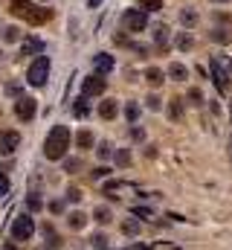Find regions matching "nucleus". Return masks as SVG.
Returning <instances> with one entry per match:
<instances>
[{"mask_svg":"<svg viewBox=\"0 0 232 250\" xmlns=\"http://www.w3.org/2000/svg\"><path fill=\"white\" fill-rule=\"evenodd\" d=\"M166 76H169V73H163L160 67H148V70H145V82H148L151 87H160Z\"/></svg>","mask_w":232,"mask_h":250,"instance_id":"nucleus-16","label":"nucleus"},{"mask_svg":"<svg viewBox=\"0 0 232 250\" xmlns=\"http://www.w3.org/2000/svg\"><path fill=\"white\" fill-rule=\"evenodd\" d=\"M90 245H93L96 250H105V248H108V236H102V233H96V236L90 239Z\"/></svg>","mask_w":232,"mask_h":250,"instance_id":"nucleus-37","label":"nucleus"},{"mask_svg":"<svg viewBox=\"0 0 232 250\" xmlns=\"http://www.w3.org/2000/svg\"><path fill=\"white\" fill-rule=\"evenodd\" d=\"M99 117H102V120H116V117H119L116 99H102V102H99Z\"/></svg>","mask_w":232,"mask_h":250,"instance_id":"nucleus-12","label":"nucleus"},{"mask_svg":"<svg viewBox=\"0 0 232 250\" xmlns=\"http://www.w3.org/2000/svg\"><path fill=\"white\" fill-rule=\"evenodd\" d=\"M114 67H116L114 56H108V53H99V56H93V70H96L99 76H108Z\"/></svg>","mask_w":232,"mask_h":250,"instance_id":"nucleus-11","label":"nucleus"},{"mask_svg":"<svg viewBox=\"0 0 232 250\" xmlns=\"http://www.w3.org/2000/svg\"><path fill=\"white\" fill-rule=\"evenodd\" d=\"M177 47H180V50H183V53H186V50H192V47H194V38H192V35H189V32H183V35H180V38H177Z\"/></svg>","mask_w":232,"mask_h":250,"instance_id":"nucleus-31","label":"nucleus"},{"mask_svg":"<svg viewBox=\"0 0 232 250\" xmlns=\"http://www.w3.org/2000/svg\"><path fill=\"white\" fill-rule=\"evenodd\" d=\"M209 70H212V82H215V87H218L221 93H227V90H230V73L221 67V62H215V59L209 62Z\"/></svg>","mask_w":232,"mask_h":250,"instance_id":"nucleus-8","label":"nucleus"},{"mask_svg":"<svg viewBox=\"0 0 232 250\" xmlns=\"http://www.w3.org/2000/svg\"><path fill=\"white\" fill-rule=\"evenodd\" d=\"M50 212H53V215H61V212H64V201H53V204H50Z\"/></svg>","mask_w":232,"mask_h":250,"instance_id":"nucleus-41","label":"nucleus"},{"mask_svg":"<svg viewBox=\"0 0 232 250\" xmlns=\"http://www.w3.org/2000/svg\"><path fill=\"white\" fill-rule=\"evenodd\" d=\"M186 99H189V105H194V108H197V105H203V93H200L197 87H192V90L186 93Z\"/></svg>","mask_w":232,"mask_h":250,"instance_id":"nucleus-33","label":"nucleus"},{"mask_svg":"<svg viewBox=\"0 0 232 250\" xmlns=\"http://www.w3.org/2000/svg\"><path fill=\"white\" fill-rule=\"evenodd\" d=\"M105 87H108V82H105V76H99V73H93V76H87L84 79V84H81V96H102L105 93Z\"/></svg>","mask_w":232,"mask_h":250,"instance_id":"nucleus-6","label":"nucleus"},{"mask_svg":"<svg viewBox=\"0 0 232 250\" xmlns=\"http://www.w3.org/2000/svg\"><path fill=\"white\" fill-rule=\"evenodd\" d=\"M131 140H134V143H142V140H145V131H142L139 125H134V128H131Z\"/></svg>","mask_w":232,"mask_h":250,"instance_id":"nucleus-40","label":"nucleus"},{"mask_svg":"<svg viewBox=\"0 0 232 250\" xmlns=\"http://www.w3.org/2000/svg\"><path fill=\"white\" fill-rule=\"evenodd\" d=\"M67 224H70V230H81V227L87 224V215L76 209V212H70V215H67Z\"/></svg>","mask_w":232,"mask_h":250,"instance_id":"nucleus-20","label":"nucleus"},{"mask_svg":"<svg viewBox=\"0 0 232 250\" xmlns=\"http://www.w3.org/2000/svg\"><path fill=\"white\" fill-rule=\"evenodd\" d=\"M122 26H125L128 32H142V29L148 26V12H145V9H125Z\"/></svg>","mask_w":232,"mask_h":250,"instance_id":"nucleus-4","label":"nucleus"},{"mask_svg":"<svg viewBox=\"0 0 232 250\" xmlns=\"http://www.w3.org/2000/svg\"><path fill=\"white\" fill-rule=\"evenodd\" d=\"M169 79H174V82H186V79H189V67L180 64V62L169 64Z\"/></svg>","mask_w":232,"mask_h":250,"instance_id":"nucleus-17","label":"nucleus"},{"mask_svg":"<svg viewBox=\"0 0 232 250\" xmlns=\"http://www.w3.org/2000/svg\"><path fill=\"white\" fill-rule=\"evenodd\" d=\"M169 38H172V29H169L166 23L154 26V44H157L160 50H169Z\"/></svg>","mask_w":232,"mask_h":250,"instance_id":"nucleus-13","label":"nucleus"},{"mask_svg":"<svg viewBox=\"0 0 232 250\" xmlns=\"http://www.w3.org/2000/svg\"><path fill=\"white\" fill-rule=\"evenodd\" d=\"M128 50H131V53H136L139 59H145V56H148V47H145V44H139V41H128Z\"/></svg>","mask_w":232,"mask_h":250,"instance_id":"nucleus-32","label":"nucleus"},{"mask_svg":"<svg viewBox=\"0 0 232 250\" xmlns=\"http://www.w3.org/2000/svg\"><path fill=\"white\" fill-rule=\"evenodd\" d=\"M139 3V9H145V12H160L163 9V0H136Z\"/></svg>","mask_w":232,"mask_h":250,"instance_id":"nucleus-29","label":"nucleus"},{"mask_svg":"<svg viewBox=\"0 0 232 250\" xmlns=\"http://www.w3.org/2000/svg\"><path fill=\"white\" fill-rule=\"evenodd\" d=\"M114 160H116L119 169H128V166H131V151H128V148H116Z\"/></svg>","mask_w":232,"mask_h":250,"instance_id":"nucleus-22","label":"nucleus"},{"mask_svg":"<svg viewBox=\"0 0 232 250\" xmlns=\"http://www.w3.org/2000/svg\"><path fill=\"white\" fill-rule=\"evenodd\" d=\"M3 41H6V44H18V41H20V29H18V26H6V29H3Z\"/></svg>","mask_w":232,"mask_h":250,"instance_id":"nucleus-24","label":"nucleus"},{"mask_svg":"<svg viewBox=\"0 0 232 250\" xmlns=\"http://www.w3.org/2000/svg\"><path fill=\"white\" fill-rule=\"evenodd\" d=\"M0 59H3V50H0Z\"/></svg>","mask_w":232,"mask_h":250,"instance_id":"nucleus-48","label":"nucleus"},{"mask_svg":"<svg viewBox=\"0 0 232 250\" xmlns=\"http://www.w3.org/2000/svg\"><path fill=\"white\" fill-rule=\"evenodd\" d=\"M212 3H227V0H212Z\"/></svg>","mask_w":232,"mask_h":250,"instance_id":"nucleus-47","label":"nucleus"},{"mask_svg":"<svg viewBox=\"0 0 232 250\" xmlns=\"http://www.w3.org/2000/svg\"><path fill=\"white\" fill-rule=\"evenodd\" d=\"M122 233H125V236H139V221H136V218L122 221Z\"/></svg>","mask_w":232,"mask_h":250,"instance_id":"nucleus-26","label":"nucleus"},{"mask_svg":"<svg viewBox=\"0 0 232 250\" xmlns=\"http://www.w3.org/2000/svg\"><path fill=\"white\" fill-rule=\"evenodd\" d=\"M26 209H29V212L44 209V201H41V195H38V192H29V198H26Z\"/></svg>","mask_w":232,"mask_h":250,"instance_id":"nucleus-23","label":"nucleus"},{"mask_svg":"<svg viewBox=\"0 0 232 250\" xmlns=\"http://www.w3.org/2000/svg\"><path fill=\"white\" fill-rule=\"evenodd\" d=\"M102 3H105V0H87V6H90V9H99Z\"/></svg>","mask_w":232,"mask_h":250,"instance_id":"nucleus-45","label":"nucleus"},{"mask_svg":"<svg viewBox=\"0 0 232 250\" xmlns=\"http://www.w3.org/2000/svg\"><path fill=\"white\" fill-rule=\"evenodd\" d=\"M3 250H18L15 245H3Z\"/></svg>","mask_w":232,"mask_h":250,"instance_id":"nucleus-46","label":"nucleus"},{"mask_svg":"<svg viewBox=\"0 0 232 250\" xmlns=\"http://www.w3.org/2000/svg\"><path fill=\"white\" fill-rule=\"evenodd\" d=\"M125 117H128L131 125H136V120H139V105H136V102H128V105H125Z\"/></svg>","mask_w":232,"mask_h":250,"instance_id":"nucleus-27","label":"nucleus"},{"mask_svg":"<svg viewBox=\"0 0 232 250\" xmlns=\"http://www.w3.org/2000/svg\"><path fill=\"white\" fill-rule=\"evenodd\" d=\"M20 148V134L18 131H12V128H6V131H0V154H15Z\"/></svg>","mask_w":232,"mask_h":250,"instance_id":"nucleus-7","label":"nucleus"},{"mask_svg":"<svg viewBox=\"0 0 232 250\" xmlns=\"http://www.w3.org/2000/svg\"><path fill=\"white\" fill-rule=\"evenodd\" d=\"M145 105H148V108H151V111H160V108H163V99H160V96H157V93H151V96H148V99H145Z\"/></svg>","mask_w":232,"mask_h":250,"instance_id":"nucleus-38","label":"nucleus"},{"mask_svg":"<svg viewBox=\"0 0 232 250\" xmlns=\"http://www.w3.org/2000/svg\"><path fill=\"white\" fill-rule=\"evenodd\" d=\"M87 111H90V108H87V96H78L76 105H73V114H76V117H87Z\"/></svg>","mask_w":232,"mask_h":250,"instance_id":"nucleus-28","label":"nucleus"},{"mask_svg":"<svg viewBox=\"0 0 232 250\" xmlns=\"http://www.w3.org/2000/svg\"><path fill=\"white\" fill-rule=\"evenodd\" d=\"M64 198H67L70 204H78V201H81L84 195H81V189H78V187H70V189H67V195H64Z\"/></svg>","mask_w":232,"mask_h":250,"instance_id":"nucleus-36","label":"nucleus"},{"mask_svg":"<svg viewBox=\"0 0 232 250\" xmlns=\"http://www.w3.org/2000/svg\"><path fill=\"white\" fill-rule=\"evenodd\" d=\"M183 111H186V99L183 96H174L172 102H169V117H172L174 123H180L183 120Z\"/></svg>","mask_w":232,"mask_h":250,"instance_id":"nucleus-15","label":"nucleus"},{"mask_svg":"<svg viewBox=\"0 0 232 250\" xmlns=\"http://www.w3.org/2000/svg\"><path fill=\"white\" fill-rule=\"evenodd\" d=\"M3 195H9V178L6 175H0V198Z\"/></svg>","mask_w":232,"mask_h":250,"instance_id":"nucleus-42","label":"nucleus"},{"mask_svg":"<svg viewBox=\"0 0 232 250\" xmlns=\"http://www.w3.org/2000/svg\"><path fill=\"white\" fill-rule=\"evenodd\" d=\"M209 38H212V41H218V44H227L232 35H230V29H212V32H209Z\"/></svg>","mask_w":232,"mask_h":250,"instance_id":"nucleus-30","label":"nucleus"},{"mask_svg":"<svg viewBox=\"0 0 232 250\" xmlns=\"http://www.w3.org/2000/svg\"><path fill=\"white\" fill-rule=\"evenodd\" d=\"M93 221H96V224H111V221H114V212H111L108 207H96V209H93Z\"/></svg>","mask_w":232,"mask_h":250,"instance_id":"nucleus-19","label":"nucleus"},{"mask_svg":"<svg viewBox=\"0 0 232 250\" xmlns=\"http://www.w3.org/2000/svg\"><path fill=\"white\" fill-rule=\"evenodd\" d=\"M41 233H44V242L50 245V250H56L58 245H61V239H58V233H56V227H53V224H44V227H41Z\"/></svg>","mask_w":232,"mask_h":250,"instance_id":"nucleus-18","label":"nucleus"},{"mask_svg":"<svg viewBox=\"0 0 232 250\" xmlns=\"http://www.w3.org/2000/svg\"><path fill=\"white\" fill-rule=\"evenodd\" d=\"M29 9H32V0H9V12H12L15 18H23V21H26Z\"/></svg>","mask_w":232,"mask_h":250,"instance_id":"nucleus-14","label":"nucleus"},{"mask_svg":"<svg viewBox=\"0 0 232 250\" xmlns=\"http://www.w3.org/2000/svg\"><path fill=\"white\" fill-rule=\"evenodd\" d=\"M6 93H9V96H18V99H20V84H6Z\"/></svg>","mask_w":232,"mask_h":250,"instance_id":"nucleus-43","label":"nucleus"},{"mask_svg":"<svg viewBox=\"0 0 232 250\" xmlns=\"http://www.w3.org/2000/svg\"><path fill=\"white\" fill-rule=\"evenodd\" d=\"M70 128L67 125H53L47 140H44V157L47 160H64L67 148H70Z\"/></svg>","mask_w":232,"mask_h":250,"instance_id":"nucleus-1","label":"nucleus"},{"mask_svg":"<svg viewBox=\"0 0 232 250\" xmlns=\"http://www.w3.org/2000/svg\"><path fill=\"white\" fill-rule=\"evenodd\" d=\"M44 50H47V44L41 38H23V44H20V56H44Z\"/></svg>","mask_w":232,"mask_h":250,"instance_id":"nucleus-10","label":"nucleus"},{"mask_svg":"<svg viewBox=\"0 0 232 250\" xmlns=\"http://www.w3.org/2000/svg\"><path fill=\"white\" fill-rule=\"evenodd\" d=\"M81 166H84V163H81L78 157H70V160H64V172H70V175H73V172H78Z\"/></svg>","mask_w":232,"mask_h":250,"instance_id":"nucleus-34","label":"nucleus"},{"mask_svg":"<svg viewBox=\"0 0 232 250\" xmlns=\"http://www.w3.org/2000/svg\"><path fill=\"white\" fill-rule=\"evenodd\" d=\"M134 215H142V218H148V215H151V209H148V207H136V209H134Z\"/></svg>","mask_w":232,"mask_h":250,"instance_id":"nucleus-44","label":"nucleus"},{"mask_svg":"<svg viewBox=\"0 0 232 250\" xmlns=\"http://www.w3.org/2000/svg\"><path fill=\"white\" fill-rule=\"evenodd\" d=\"M47 79H50V56H38L35 62L29 64V70H26V82L32 87H44Z\"/></svg>","mask_w":232,"mask_h":250,"instance_id":"nucleus-2","label":"nucleus"},{"mask_svg":"<svg viewBox=\"0 0 232 250\" xmlns=\"http://www.w3.org/2000/svg\"><path fill=\"white\" fill-rule=\"evenodd\" d=\"M35 114H38V102H35L32 96H20V99L15 102V117H18L20 123H32Z\"/></svg>","mask_w":232,"mask_h":250,"instance_id":"nucleus-5","label":"nucleus"},{"mask_svg":"<svg viewBox=\"0 0 232 250\" xmlns=\"http://www.w3.org/2000/svg\"><path fill=\"white\" fill-rule=\"evenodd\" d=\"M197 21H200V18H197V12H194V9H183V12H180V23H183L186 29H192Z\"/></svg>","mask_w":232,"mask_h":250,"instance_id":"nucleus-21","label":"nucleus"},{"mask_svg":"<svg viewBox=\"0 0 232 250\" xmlns=\"http://www.w3.org/2000/svg\"><path fill=\"white\" fill-rule=\"evenodd\" d=\"M26 21H29L32 26H41V23L53 21V9H47V6H32L29 15H26Z\"/></svg>","mask_w":232,"mask_h":250,"instance_id":"nucleus-9","label":"nucleus"},{"mask_svg":"<svg viewBox=\"0 0 232 250\" xmlns=\"http://www.w3.org/2000/svg\"><path fill=\"white\" fill-rule=\"evenodd\" d=\"M76 146H78V148H90V146H93V134H90V131H78V134H76Z\"/></svg>","mask_w":232,"mask_h":250,"instance_id":"nucleus-25","label":"nucleus"},{"mask_svg":"<svg viewBox=\"0 0 232 250\" xmlns=\"http://www.w3.org/2000/svg\"><path fill=\"white\" fill-rule=\"evenodd\" d=\"M96 154H99L102 160H108V157H111V154H116V151H114V146H111V143H99V148H96Z\"/></svg>","mask_w":232,"mask_h":250,"instance_id":"nucleus-35","label":"nucleus"},{"mask_svg":"<svg viewBox=\"0 0 232 250\" xmlns=\"http://www.w3.org/2000/svg\"><path fill=\"white\" fill-rule=\"evenodd\" d=\"M32 233H35V221H32V215H29V212H20V215L12 221V239H15V242H29Z\"/></svg>","mask_w":232,"mask_h":250,"instance_id":"nucleus-3","label":"nucleus"},{"mask_svg":"<svg viewBox=\"0 0 232 250\" xmlns=\"http://www.w3.org/2000/svg\"><path fill=\"white\" fill-rule=\"evenodd\" d=\"M90 175H93V181H102V178H108V175H111V169H108V166H96Z\"/></svg>","mask_w":232,"mask_h":250,"instance_id":"nucleus-39","label":"nucleus"},{"mask_svg":"<svg viewBox=\"0 0 232 250\" xmlns=\"http://www.w3.org/2000/svg\"><path fill=\"white\" fill-rule=\"evenodd\" d=\"M41 3H47V0H41Z\"/></svg>","mask_w":232,"mask_h":250,"instance_id":"nucleus-50","label":"nucleus"},{"mask_svg":"<svg viewBox=\"0 0 232 250\" xmlns=\"http://www.w3.org/2000/svg\"><path fill=\"white\" fill-rule=\"evenodd\" d=\"M230 73H232V64H230Z\"/></svg>","mask_w":232,"mask_h":250,"instance_id":"nucleus-49","label":"nucleus"}]
</instances>
